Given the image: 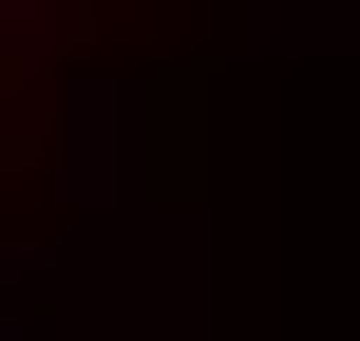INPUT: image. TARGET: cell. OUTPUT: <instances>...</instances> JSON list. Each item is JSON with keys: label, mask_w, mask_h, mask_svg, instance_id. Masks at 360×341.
<instances>
[{"label": "cell", "mask_w": 360, "mask_h": 341, "mask_svg": "<svg viewBox=\"0 0 360 341\" xmlns=\"http://www.w3.org/2000/svg\"><path fill=\"white\" fill-rule=\"evenodd\" d=\"M38 38H57V0H0V57H38Z\"/></svg>", "instance_id": "obj_3"}, {"label": "cell", "mask_w": 360, "mask_h": 341, "mask_svg": "<svg viewBox=\"0 0 360 341\" xmlns=\"http://www.w3.org/2000/svg\"><path fill=\"white\" fill-rule=\"evenodd\" d=\"M38 133H57V266H76L95 228H133V209H152V152H133L152 114H133V76H57V95H38Z\"/></svg>", "instance_id": "obj_1"}, {"label": "cell", "mask_w": 360, "mask_h": 341, "mask_svg": "<svg viewBox=\"0 0 360 341\" xmlns=\"http://www.w3.org/2000/svg\"><path fill=\"white\" fill-rule=\"evenodd\" d=\"M266 38H285V57H304V38H342V0H266Z\"/></svg>", "instance_id": "obj_2"}]
</instances>
